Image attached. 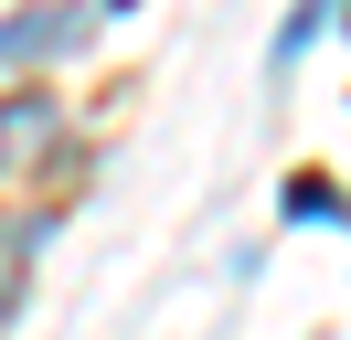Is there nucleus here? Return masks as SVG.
<instances>
[{"label": "nucleus", "mask_w": 351, "mask_h": 340, "mask_svg": "<svg viewBox=\"0 0 351 340\" xmlns=\"http://www.w3.org/2000/svg\"><path fill=\"white\" fill-rule=\"evenodd\" d=\"M107 0H86V11H11V32H0V53H11V75L32 85V64H53V53H75V42H96L107 32Z\"/></svg>", "instance_id": "1"}, {"label": "nucleus", "mask_w": 351, "mask_h": 340, "mask_svg": "<svg viewBox=\"0 0 351 340\" xmlns=\"http://www.w3.org/2000/svg\"><path fill=\"white\" fill-rule=\"evenodd\" d=\"M277 212H287V223H341V191H330V181H287Z\"/></svg>", "instance_id": "4"}, {"label": "nucleus", "mask_w": 351, "mask_h": 340, "mask_svg": "<svg viewBox=\"0 0 351 340\" xmlns=\"http://www.w3.org/2000/svg\"><path fill=\"white\" fill-rule=\"evenodd\" d=\"M319 32H330V11H287V21H277V42H266V64L287 75V64H298V53H308Z\"/></svg>", "instance_id": "5"}, {"label": "nucleus", "mask_w": 351, "mask_h": 340, "mask_svg": "<svg viewBox=\"0 0 351 340\" xmlns=\"http://www.w3.org/2000/svg\"><path fill=\"white\" fill-rule=\"evenodd\" d=\"M43 212H11V319H22V298H32V255H43Z\"/></svg>", "instance_id": "3"}, {"label": "nucleus", "mask_w": 351, "mask_h": 340, "mask_svg": "<svg viewBox=\"0 0 351 340\" xmlns=\"http://www.w3.org/2000/svg\"><path fill=\"white\" fill-rule=\"evenodd\" d=\"M53 138V96L43 85H11V181H32V149Z\"/></svg>", "instance_id": "2"}]
</instances>
